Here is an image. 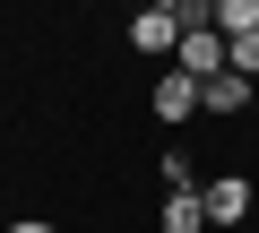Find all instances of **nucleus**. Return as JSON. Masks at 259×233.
<instances>
[{
  "instance_id": "nucleus-1",
  "label": "nucleus",
  "mask_w": 259,
  "mask_h": 233,
  "mask_svg": "<svg viewBox=\"0 0 259 233\" xmlns=\"http://www.w3.org/2000/svg\"><path fill=\"white\" fill-rule=\"evenodd\" d=\"M173 69H182L190 86L225 78V35H216V26H190V35H182V52H173Z\"/></svg>"
},
{
  "instance_id": "nucleus-2",
  "label": "nucleus",
  "mask_w": 259,
  "mask_h": 233,
  "mask_svg": "<svg viewBox=\"0 0 259 233\" xmlns=\"http://www.w3.org/2000/svg\"><path fill=\"white\" fill-rule=\"evenodd\" d=\"M130 52H182V18H173V0H156V9L130 18Z\"/></svg>"
},
{
  "instance_id": "nucleus-3",
  "label": "nucleus",
  "mask_w": 259,
  "mask_h": 233,
  "mask_svg": "<svg viewBox=\"0 0 259 233\" xmlns=\"http://www.w3.org/2000/svg\"><path fill=\"white\" fill-rule=\"evenodd\" d=\"M199 207H207V224H242L250 216V181L242 173H216V181H199Z\"/></svg>"
},
{
  "instance_id": "nucleus-4",
  "label": "nucleus",
  "mask_w": 259,
  "mask_h": 233,
  "mask_svg": "<svg viewBox=\"0 0 259 233\" xmlns=\"http://www.w3.org/2000/svg\"><path fill=\"white\" fill-rule=\"evenodd\" d=\"M147 104H156V121H190V112H199V86H190L182 69H164V78L147 86Z\"/></svg>"
},
{
  "instance_id": "nucleus-5",
  "label": "nucleus",
  "mask_w": 259,
  "mask_h": 233,
  "mask_svg": "<svg viewBox=\"0 0 259 233\" xmlns=\"http://www.w3.org/2000/svg\"><path fill=\"white\" fill-rule=\"evenodd\" d=\"M250 95H259V86H250V78H233V69H225V78H207V86H199V112H242V104H250Z\"/></svg>"
},
{
  "instance_id": "nucleus-6",
  "label": "nucleus",
  "mask_w": 259,
  "mask_h": 233,
  "mask_svg": "<svg viewBox=\"0 0 259 233\" xmlns=\"http://www.w3.org/2000/svg\"><path fill=\"white\" fill-rule=\"evenodd\" d=\"M164 233H207V207H199V190H164Z\"/></svg>"
},
{
  "instance_id": "nucleus-7",
  "label": "nucleus",
  "mask_w": 259,
  "mask_h": 233,
  "mask_svg": "<svg viewBox=\"0 0 259 233\" xmlns=\"http://www.w3.org/2000/svg\"><path fill=\"white\" fill-rule=\"evenodd\" d=\"M216 35H225V43L259 35V0H216Z\"/></svg>"
},
{
  "instance_id": "nucleus-8",
  "label": "nucleus",
  "mask_w": 259,
  "mask_h": 233,
  "mask_svg": "<svg viewBox=\"0 0 259 233\" xmlns=\"http://www.w3.org/2000/svg\"><path fill=\"white\" fill-rule=\"evenodd\" d=\"M9 233H52V224H44V216H18V224H9Z\"/></svg>"
}]
</instances>
